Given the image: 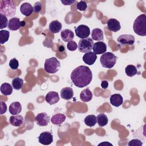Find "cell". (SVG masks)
I'll return each instance as SVG.
<instances>
[{"mask_svg": "<svg viewBox=\"0 0 146 146\" xmlns=\"http://www.w3.org/2000/svg\"><path fill=\"white\" fill-rule=\"evenodd\" d=\"M70 77L75 86L83 88L86 87L91 82L92 73L88 67L82 65L73 70Z\"/></svg>", "mask_w": 146, "mask_h": 146, "instance_id": "cell-1", "label": "cell"}, {"mask_svg": "<svg viewBox=\"0 0 146 146\" xmlns=\"http://www.w3.org/2000/svg\"><path fill=\"white\" fill-rule=\"evenodd\" d=\"M134 32L138 35L144 36L146 35V15L142 14L135 20L133 25Z\"/></svg>", "mask_w": 146, "mask_h": 146, "instance_id": "cell-2", "label": "cell"}, {"mask_svg": "<svg viewBox=\"0 0 146 146\" xmlns=\"http://www.w3.org/2000/svg\"><path fill=\"white\" fill-rule=\"evenodd\" d=\"M0 12L8 17H11L15 14L16 6L9 0H2L0 4Z\"/></svg>", "mask_w": 146, "mask_h": 146, "instance_id": "cell-3", "label": "cell"}, {"mask_svg": "<svg viewBox=\"0 0 146 146\" xmlns=\"http://www.w3.org/2000/svg\"><path fill=\"white\" fill-rule=\"evenodd\" d=\"M117 58V56H115L113 53L107 52L103 54V55L100 56V62L103 67L111 68L116 64Z\"/></svg>", "mask_w": 146, "mask_h": 146, "instance_id": "cell-4", "label": "cell"}, {"mask_svg": "<svg viewBox=\"0 0 146 146\" xmlns=\"http://www.w3.org/2000/svg\"><path fill=\"white\" fill-rule=\"evenodd\" d=\"M60 64L58 59L55 57H51L46 59L44 64V68L48 74H55L59 69Z\"/></svg>", "mask_w": 146, "mask_h": 146, "instance_id": "cell-5", "label": "cell"}, {"mask_svg": "<svg viewBox=\"0 0 146 146\" xmlns=\"http://www.w3.org/2000/svg\"><path fill=\"white\" fill-rule=\"evenodd\" d=\"M94 45L93 40L89 37L84 39H81L79 41L78 48L80 52L86 53L90 52L92 49Z\"/></svg>", "mask_w": 146, "mask_h": 146, "instance_id": "cell-6", "label": "cell"}, {"mask_svg": "<svg viewBox=\"0 0 146 146\" xmlns=\"http://www.w3.org/2000/svg\"><path fill=\"white\" fill-rule=\"evenodd\" d=\"M75 32L78 37L81 39H84L90 35V29L86 25H80L75 28Z\"/></svg>", "mask_w": 146, "mask_h": 146, "instance_id": "cell-7", "label": "cell"}, {"mask_svg": "<svg viewBox=\"0 0 146 146\" xmlns=\"http://www.w3.org/2000/svg\"><path fill=\"white\" fill-rule=\"evenodd\" d=\"M117 41L121 45L132 46L135 43V37L131 34H123L117 38Z\"/></svg>", "mask_w": 146, "mask_h": 146, "instance_id": "cell-8", "label": "cell"}, {"mask_svg": "<svg viewBox=\"0 0 146 146\" xmlns=\"http://www.w3.org/2000/svg\"><path fill=\"white\" fill-rule=\"evenodd\" d=\"M38 141L43 145H49L53 141V135L50 132H43L38 137Z\"/></svg>", "mask_w": 146, "mask_h": 146, "instance_id": "cell-9", "label": "cell"}, {"mask_svg": "<svg viewBox=\"0 0 146 146\" xmlns=\"http://www.w3.org/2000/svg\"><path fill=\"white\" fill-rule=\"evenodd\" d=\"M36 124L42 127L47 126L50 122V116L45 112H41L38 113L35 117Z\"/></svg>", "mask_w": 146, "mask_h": 146, "instance_id": "cell-10", "label": "cell"}, {"mask_svg": "<svg viewBox=\"0 0 146 146\" xmlns=\"http://www.w3.org/2000/svg\"><path fill=\"white\" fill-rule=\"evenodd\" d=\"M45 100L46 102L49 104H54L58 103L59 100V94L58 92L55 91L48 92L45 96Z\"/></svg>", "mask_w": 146, "mask_h": 146, "instance_id": "cell-11", "label": "cell"}, {"mask_svg": "<svg viewBox=\"0 0 146 146\" xmlns=\"http://www.w3.org/2000/svg\"><path fill=\"white\" fill-rule=\"evenodd\" d=\"M108 29L112 32L116 33L120 30L121 26L119 21L114 18L109 19L107 22Z\"/></svg>", "mask_w": 146, "mask_h": 146, "instance_id": "cell-12", "label": "cell"}, {"mask_svg": "<svg viewBox=\"0 0 146 146\" xmlns=\"http://www.w3.org/2000/svg\"><path fill=\"white\" fill-rule=\"evenodd\" d=\"M94 52L97 54H102L106 52L107 50V45L103 42H97L95 43L92 47Z\"/></svg>", "mask_w": 146, "mask_h": 146, "instance_id": "cell-13", "label": "cell"}, {"mask_svg": "<svg viewBox=\"0 0 146 146\" xmlns=\"http://www.w3.org/2000/svg\"><path fill=\"white\" fill-rule=\"evenodd\" d=\"M83 61L88 65H92L97 59V55L94 52L90 51L84 54L83 56Z\"/></svg>", "mask_w": 146, "mask_h": 146, "instance_id": "cell-14", "label": "cell"}, {"mask_svg": "<svg viewBox=\"0 0 146 146\" xmlns=\"http://www.w3.org/2000/svg\"><path fill=\"white\" fill-rule=\"evenodd\" d=\"M8 29L10 30L15 31L21 28V22L20 21L19 18L17 17H13L9 19L8 23Z\"/></svg>", "mask_w": 146, "mask_h": 146, "instance_id": "cell-15", "label": "cell"}, {"mask_svg": "<svg viewBox=\"0 0 146 146\" xmlns=\"http://www.w3.org/2000/svg\"><path fill=\"white\" fill-rule=\"evenodd\" d=\"M24 119L22 115H12L10 117L9 123L14 127H20L23 124Z\"/></svg>", "mask_w": 146, "mask_h": 146, "instance_id": "cell-16", "label": "cell"}, {"mask_svg": "<svg viewBox=\"0 0 146 146\" xmlns=\"http://www.w3.org/2000/svg\"><path fill=\"white\" fill-rule=\"evenodd\" d=\"M20 11L21 13L26 17H29L31 15L33 10V7L32 5L27 2L22 3L20 7Z\"/></svg>", "mask_w": 146, "mask_h": 146, "instance_id": "cell-17", "label": "cell"}, {"mask_svg": "<svg viewBox=\"0 0 146 146\" xmlns=\"http://www.w3.org/2000/svg\"><path fill=\"white\" fill-rule=\"evenodd\" d=\"M110 103L114 107H118L123 104V99L122 96L119 94H114L112 95L110 99Z\"/></svg>", "mask_w": 146, "mask_h": 146, "instance_id": "cell-18", "label": "cell"}, {"mask_svg": "<svg viewBox=\"0 0 146 146\" xmlns=\"http://www.w3.org/2000/svg\"><path fill=\"white\" fill-rule=\"evenodd\" d=\"M9 112L12 115H16L21 113L22 111V106L19 102H13L9 106Z\"/></svg>", "mask_w": 146, "mask_h": 146, "instance_id": "cell-19", "label": "cell"}, {"mask_svg": "<svg viewBox=\"0 0 146 146\" xmlns=\"http://www.w3.org/2000/svg\"><path fill=\"white\" fill-rule=\"evenodd\" d=\"M93 95L88 88L83 90L80 94V99L83 102H88L92 99Z\"/></svg>", "mask_w": 146, "mask_h": 146, "instance_id": "cell-20", "label": "cell"}, {"mask_svg": "<svg viewBox=\"0 0 146 146\" xmlns=\"http://www.w3.org/2000/svg\"><path fill=\"white\" fill-rule=\"evenodd\" d=\"M49 30L50 31L52 34H55L59 33L62 28V23L59 22L58 20L52 21L50 24H49Z\"/></svg>", "mask_w": 146, "mask_h": 146, "instance_id": "cell-21", "label": "cell"}, {"mask_svg": "<svg viewBox=\"0 0 146 146\" xmlns=\"http://www.w3.org/2000/svg\"><path fill=\"white\" fill-rule=\"evenodd\" d=\"M74 96L73 90L70 87H64L60 91V96L65 100H70Z\"/></svg>", "mask_w": 146, "mask_h": 146, "instance_id": "cell-22", "label": "cell"}, {"mask_svg": "<svg viewBox=\"0 0 146 146\" xmlns=\"http://www.w3.org/2000/svg\"><path fill=\"white\" fill-rule=\"evenodd\" d=\"M60 36L62 40L64 42H69L72 40L74 38V34L70 29H64L60 33Z\"/></svg>", "mask_w": 146, "mask_h": 146, "instance_id": "cell-23", "label": "cell"}, {"mask_svg": "<svg viewBox=\"0 0 146 146\" xmlns=\"http://www.w3.org/2000/svg\"><path fill=\"white\" fill-rule=\"evenodd\" d=\"M66 116L62 113H57L52 116L51 118V121L53 124L60 125L66 120Z\"/></svg>", "mask_w": 146, "mask_h": 146, "instance_id": "cell-24", "label": "cell"}, {"mask_svg": "<svg viewBox=\"0 0 146 146\" xmlns=\"http://www.w3.org/2000/svg\"><path fill=\"white\" fill-rule=\"evenodd\" d=\"M91 38L92 40L101 41L103 40V32L99 28L94 29L91 33Z\"/></svg>", "mask_w": 146, "mask_h": 146, "instance_id": "cell-25", "label": "cell"}, {"mask_svg": "<svg viewBox=\"0 0 146 146\" xmlns=\"http://www.w3.org/2000/svg\"><path fill=\"white\" fill-rule=\"evenodd\" d=\"M13 88V86H11L9 83H3L1 86V92L3 95L8 96L12 94Z\"/></svg>", "mask_w": 146, "mask_h": 146, "instance_id": "cell-26", "label": "cell"}, {"mask_svg": "<svg viewBox=\"0 0 146 146\" xmlns=\"http://www.w3.org/2000/svg\"><path fill=\"white\" fill-rule=\"evenodd\" d=\"M84 121L87 126L90 127H94L97 123L96 117L94 115H89L85 117Z\"/></svg>", "mask_w": 146, "mask_h": 146, "instance_id": "cell-27", "label": "cell"}, {"mask_svg": "<svg viewBox=\"0 0 146 146\" xmlns=\"http://www.w3.org/2000/svg\"><path fill=\"white\" fill-rule=\"evenodd\" d=\"M96 119L97 123L100 127H104L106 125L108 121V119L107 115L104 113L99 114L96 117Z\"/></svg>", "mask_w": 146, "mask_h": 146, "instance_id": "cell-28", "label": "cell"}, {"mask_svg": "<svg viewBox=\"0 0 146 146\" xmlns=\"http://www.w3.org/2000/svg\"><path fill=\"white\" fill-rule=\"evenodd\" d=\"M12 86L16 90H21L23 86V80L19 77L14 78L12 80Z\"/></svg>", "mask_w": 146, "mask_h": 146, "instance_id": "cell-29", "label": "cell"}, {"mask_svg": "<svg viewBox=\"0 0 146 146\" xmlns=\"http://www.w3.org/2000/svg\"><path fill=\"white\" fill-rule=\"evenodd\" d=\"M125 72L127 76L129 77H132L137 73V70L136 67L134 65H128L125 68Z\"/></svg>", "mask_w": 146, "mask_h": 146, "instance_id": "cell-30", "label": "cell"}, {"mask_svg": "<svg viewBox=\"0 0 146 146\" xmlns=\"http://www.w3.org/2000/svg\"><path fill=\"white\" fill-rule=\"evenodd\" d=\"M10 36V33L7 30H1L0 31V42L1 44L8 41Z\"/></svg>", "mask_w": 146, "mask_h": 146, "instance_id": "cell-31", "label": "cell"}, {"mask_svg": "<svg viewBox=\"0 0 146 146\" xmlns=\"http://www.w3.org/2000/svg\"><path fill=\"white\" fill-rule=\"evenodd\" d=\"M0 23H1L0 29L1 30L8 26L9 21L7 18V17L2 13L0 14Z\"/></svg>", "mask_w": 146, "mask_h": 146, "instance_id": "cell-32", "label": "cell"}, {"mask_svg": "<svg viewBox=\"0 0 146 146\" xmlns=\"http://www.w3.org/2000/svg\"><path fill=\"white\" fill-rule=\"evenodd\" d=\"M76 8L79 11H85L87 8V4L86 1H80L78 2L76 5Z\"/></svg>", "mask_w": 146, "mask_h": 146, "instance_id": "cell-33", "label": "cell"}, {"mask_svg": "<svg viewBox=\"0 0 146 146\" xmlns=\"http://www.w3.org/2000/svg\"><path fill=\"white\" fill-rule=\"evenodd\" d=\"M67 47L68 50H70L71 51H74L77 49L78 45L75 41L70 40L67 43Z\"/></svg>", "mask_w": 146, "mask_h": 146, "instance_id": "cell-34", "label": "cell"}, {"mask_svg": "<svg viewBox=\"0 0 146 146\" xmlns=\"http://www.w3.org/2000/svg\"><path fill=\"white\" fill-rule=\"evenodd\" d=\"M9 66L12 70H17L19 66L18 60L16 58L11 59L9 62Z\"/></svg>", "mask_w": 146, "mask_h": 146, "instance_id": "cell-35", "label": "cell"}, {"mask_svg": "<svg viewBox=\"0 0 146 146\" xmlns=\"http://www.w3.org/2000/svg\"><path fill=\"white\" fill-rule=\"evenodd\" d=\"M129 146H142L143 143L139 139H132L128 143Z\"/></svg>", "mask_w": 146, "mask_h": 146, "instance_id": "cell-36", "label": "cell"}, {"mask_svg": "<svg viewBox=\"0 0 146 146\" xmlns=\"http://www.w3.org/2000/svg\"><path fill=\"white\" fill-rule=\"evenodd\" d=\"M42 10V4L40 2H36L35 3L33 6L34 12L36 13H39Z\"/></svg>", "mask_w": 146, "mask_h": 146, "instance_id": "cell-37", "label": "cell"}, {"mask_svg": "<svg viewBox=\"0 0 146 146\" xmlns=\"http://www.w3.org/2000/svg\"><path fill=\"white\" fill-rule=\"evenodd\" d=\"M7 106L6 103L2 101H1V114L3 115L6 112Z\"/></svg>", "mask_w": 146, "mask_h": 146, "instance_id": "cell-38", "label": "cell"}, {"mask_svg": "<svg viewBox=\"0 0 146 146\" xmlns=\"http://www.w3.org/2000/svg\"><path fill=\"white\" fill-rule=\"evenodd\" d=\"M61 2L65 6H67V5H71L73 3H74L75 2V0H67V1H63L61 0Z\"/></svg>", "mask_w": 146, "mask_h": 146, "instance_id": "cell-39", "label": "cell"}, {"mask_svg": "<svg viewBox=\"0 0 146 146\" xmlns=\"http://www.w3.org/2000/svg\"><path fill=\"white\" fill-rule=\"evenodd\" d=\"M101 87L103 89H106L108 87V83L107 80H102L101 83Z\"/></svg>", "mask_w": 146, "mask_h": 146, "instance_id": "cell-40", "label": "cell"}, {"mask_svg": "<svg viewBox=\"0 0 146 146\" xmlns=\"http://www.w3.org/2000/svg\"><path fill=\"white\" fill-rule=\"evenodd\" d=\"M104 144L107 145H112V144H111V143H108V142H103V143H101L99 144L98 145H104Z\"/></svg>", "mask_w": 146, "mask_h": 146, "instance_id": "cell-41", "label": "cell"}, {"mask_svg": "<svg viewBox=\"0 0 146 146\" xmlns=\"http://www.w3.org/2000/svg\"><path fill=\"white\" fill-rule=\"evenodd\" d=\"M25 24H26V23H25V21H21V26H22V27L25 26Z\"/></svg>", "mask_w": 146, "mask_h": 146, "instance_id": "cell-42", "label": "cell"}]
</instances>
